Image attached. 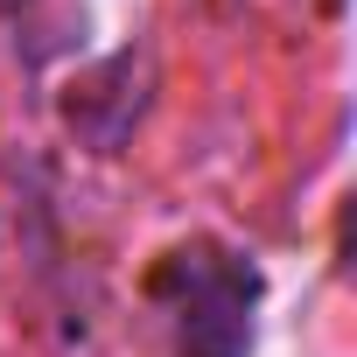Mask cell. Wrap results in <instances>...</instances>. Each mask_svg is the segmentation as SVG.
Masks as SVG:
<instances>
[{
	"instance_id": "obj_1",
	"label": "cell",
	"mask_w": 357,
	"mask_h": 357,
	"mask_svg": "<svg viewBox=\"0 0 357 357\" xmlns=\"http://www.w3.org/2000/svg\"><path fill=\"white\" fill-rule=\"evenodd\" d=\"M175 287H183V357H245L252 343V266L231 252H183L175 259Z\"/></svg>"
}]
</instances>
